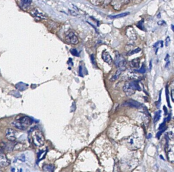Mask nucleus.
Instances as JSON below:
<instances>
[{
    "mask_svg": "<svg viewBox=\"0 0 174 172\" xmlns=\"http://www.w3.org/2000/svg\"><path fill=\"white\" fill-rule=\"evenodd\" d=\"M32 123L33 120L29 117L23 116L12 122V125L19 129L24 130L27 129L28 126L31 125Z\"/></svg>",
    "mask_w": 174,
    "mask_h": 172,
    "instance_id": "nucleus-1",
    "label": "nucleus"
},
{
    "mask_svg": "<svg viewBox=\"0 0 174 172\" xmlns=\"http://www.w3.org/2000/svg\"><path fill=\"white\" fill-rule=\"evenodd\" d=\"M31 138L33 143L35 146L40 147L44 146L45 143V138L43 133L39 130H34L31 133Z\"/></svg>",
    "mask_w": 174,
    "mask_h": 172,
    "instance_id": "nucleus-2",
    "label": "nucleus"
},
{
    "mask_svg": "<svg viewBox=\"0 0 174 172\" xmlns=\"http://www.w3.org/2000/svg\"><path fill=\"white\" fill-rule=\"evenodd\" d=\"M65 40L70 44H77L79 43V39L77 36L73 32H70L66 36Z\"/></svg>",
    "mask_w": 174,
    "mask_h": 172,
    "instance_id": "nucleus-3",
    "label": "nucleus"
},
{
    "mask_svg": "<svg viewBox=\"0 0 174 172\" xmlns=\"http://www.w3.org/2000/svg\"><path fill=\"white\" fill-rule=\"evenodd\" d=\"M16 133L15 130L11 129L8 128L5 132V136L7 140L11 142H14L16 140Z\"/></svg>",
    "mask_w": 174,
    "mask_h": 172,
    "instance_id": "nucleus-4",
    "label": "nucleus"
},
{
    "mask_svg": "<svg viewBox=\"0 0 174 172\" xmlns=\"http://www.w3.org/2000/svg\"><path fill=\"white\" fill-rule=\"evenodd\" d=\"M123 91L125 93L126 95L128 96H130L134 94L135 92L130 82H127L125 84L123 87Z\"/></svg>",
    "mask_w": 174,
    "mask_h": 172,
    "instance_id": "nucleus-5",
    "label": "nucleus"
},
{
    "mask_svg": "<svg viewBox=\"0 0 174 172\" xmlns=\"http://www.w3.org/2000/svg\"><path fill=\"white\" fill-rule=\"evenodd\" d=\"M10 164V161L8 159L5 154L0 151V167H6Z\"/></svg>",
    "mask_w": 174,
    "mask_h": 172,
    "instance_id": "nucleus-6",
    "label": "nucleus"
},
{
    "mask_svg": "<svg viewBox=\"0 0 174 172\" xmlns=\"http://www.w3.org/2000/svg\"><path fill=\"white\" fill-rule=\"evenodd\" d=\"M126 35L130 39L135 40L137 39L136 34L132 27H128L126 30Z\"/></svg>",
    "mask_w": 174,
    "mask_h": 172,
    "instance_id": "nucleus-7",
    "label": "nucleus"
},
{
    "mask_svg": "<svg viewBox=\"0 0 174 172\" xmlns=\"http://www.w3.org/2000/svg\"><path fill=\"white\" fill-rule=\"evenodd\" d=\"M123 105L129 107H134V108H137V109H139L140 107H142V105L140 103H139V102L136 101L135 100H132V99H130V100H128L124 102Z\"/></svg>",
    "mask_w": 174,
    "mask_h": 172,
    "instance_id": "nucleus-8",
    "label": "nucleus"
},
{
    "mask_svg": "<svg viewBox=\"0 0 174 172\" xmlns=\"http://www.w3.org/2000/svg\"><path fill=\"white\" fill-rule=\"evenodd\" d=\"M102 58L105 62L107 63L109 65H111L112 63V57L110 55L109 53L106 51H103Z\"/></svg>",
    "mask_w": 174,
    "mask_h": 172,
    "instance_id": "nucleus-9",
    "label": "nucleus"
},
{
    "mask_svg": "<svg viewBox=\"0 0 174 172\" xmlns=\"http://www.w3.org/2000/svg\"><path fill=\"white\" fill-rule=\"evenodd\" d=\"M33 16H36L37 17H40L41 19H44L45 18V15L44 13H42V12H40L39 11L38 9H35L33 10L32 13Z\"/></svg>",
    "mask_w": 174,
    "mask_h": 172,
    "instance_id": "nucleus-10",
    "label": "nucleus"
},
{
    "mask_svg": "<svg viewBox=\"0 0 174 172\" xmlns=\"http://www.w3.org/2000/svg\"><path fill=\"white\" fill-rule=\"evenodd\" d=\"M28 85L27 84H25L23 82H19L16 85V88L17 90L19 91H23L26 90L28 88Z\"/></svg>",
    "mask_w": 174,
    "mask_h": 172,
    "instance_id": "nucleus-11",
    "label": "nucleus"
},
{
    "mask_svg": "<svg viewBox=\"0 0 174 172\" xmlns=\"http://www.w3.org/2000/svg\"><path fill=\"white\" fill-rule=\"evenodd\" d=\"M31 2H32V0H21V7L24 9H26L30 6Z\"/></svg>",
    "mask_w": 174,
    "mask_h": 172,
    "instance_id": "nucleus-12",
    "label": "nucleus"
},
{
    "mask_svg": "<svg viewBox=\"0 0 174 172\" xmlns=\"http://www.w3.org/2000/svg\"><path fill=\"white\" fill-rule=\"evenodd\" d=\"M129 14H130V12H126L121 13V14L116 15H112V16L110 15V16H109V17L110 19H118V18H121V17H123L127 16Z\"/></svg>",
    "mask_w": 174,
    "mask_h": 172,
    "instance_id": "nucleus-13",
    "label": "nucleus"
},
{
    "mask_svg": "<svg viewBox=\"0 0 174 172\" xmlns=\"http://www.w3.org/2000/svg\"><path fill=\"white\" fill-rule=\"evenodd\" d=\"M140 59L139 58L135 59L130 62V65L132 67L138 68L139 67Z\"/></svg>",
    "mask_w": 174,
    "mask_h": 172,
    "instance_id": "nucleus-14",
    "label": "nucleus"
},
{
    "mask_svg": "<svg viewBox=\"0 0 174 172\" xmlns=\"http://www.w3.org/2000/svg\"><path fill=\"white\" fill-rule=\"evenodd\" d=\"M42 169L45 172H54L55 167L52 165H46L43 166Z\"/></svg>",
    "mask_w": 174,
    "mask_h": 172,
    "instance_id": "nucleus-15",
    "label": "nucleus"
},
{
    "mask_svg": "<svg viewBox=\"0 0 174 172\" xmlns=\"http://www.w3.org/2000/svg\"><path fill=\"white\" fill-rule=\"evenodd\" d=\"M122 72H123L122 70L120 69H118V70L116 71L115 75L112 77V78L110 79V81H116V79H118V77H119L120 75H121V73Z\"/></svg>",
    "mask_w": 174,
    "mask_h": 172,
    "instance_id": "nucleus-16",
    "label": "nucleus"
},
{
    "mask_svg": "<svg viewBox=\"0 0 174 172\" xmlns=\"http://www.w3.org/2000/svg\"><path fill=\"white\" fill-rule=\"evenodd\" d=\"M161 111L160 110H159L157 112H156L154 117L153 122L154 123H155L157 121L159 120L161 117Z\"/></svg>",
    "mask_w": 174,
    "mask_h": 172,
    "instance_id": "nucleus-17",
    "label": "nucleus"
},
{
    "mask_svg": "<svg viewBox=\"0 0 174 172\" xmlns=\"http://www.w3.org/2000/svg\"><path fill=\"white\" fill-rule=\"evenodd\" d=\"M165 95H166V98H167V100L168 107L170 108H171L172 107H171V105L170 101H169V91L167 85V86L165 87Z\"/></svg>",
    "mask_w": 174,
    "mask_h": 172,
    "instance_id": "nucleus-18",
    "label": "nucleus"
},
{
    "mask_svg": "<svg viewBox=\"0 0 174 172\" xmlns=\"http://www.w3.org/2000/svg\"><path fill=\"white\" fill-rule=\"evenodd\" d=\"M140 51H141V49L139 48V47H138L137 49H135L134 50H132V51H129L128 54H127V55H128V56H131V55H133L134 54L138 53Z\"/></svg>",
    "mask_w": 174,
    "mask_h": 172,
    "instance_id": "nucleus-19",
    "label": "nucleus"
},
{
    "mask_svg": "<svg viewBox=\"0 0 174 172\" xmlns=\"http://www.w3.org/2000/svg\"><path fill=\"white\" fill-rule=\"evenodd\" d=\"M166 129H167V127H166V128H165V127H164V128H162V129H160V131L157 133V134H156V137H157V138L158 139H159L161 135H162V133H163V132H165V130H166Z\"/></svg>",
    "mask_w": 174,
    "mask_h": 172,
    "instance_id": "nucleus-20",
    "label": "nucleus"
},
{
    "mask_svg": "<svg viewBox=\"0 0 174 172\" xmlns=\"http://www.w3.org/2000/svg\"><path fill=\"white\" fill-rule=\"evenodd\" d=\"M70 52H71V53L72 55H73L74 56H76V57H79V54H78V53L76 49H71L70 50Z\"/></svg>",
    "mask_w": 174,
    "mask_h": 172,
    "instance_id": "nucleus-21",
    "label": "nucleus"
},
{
    "mask_svg": "<svg viewBox=\"0 0 174 172\" xmlns=\"http://www.w3.org/2000/svg\"><path fill=\"white\" fill-rule=\"evenodd\" d=\"M144 25V20L142 19L141 21H139L138 23L137 26L139 29H141L142 30L144 31L145 30H144V25Z\"/></svg>",
    "mask_w": 174,
    "mask_h": 172,
    "instance_id": "nucleus-22",
    "label": "nucleus"
},
{
    "mask_svg": "<svg viewBox=\"0 0 174 172\" xmlns=\"http://www.w3.org/2000/svg\"><path fill=\"white\" fill-rule=\"evenodd\" d=\"M146 68H145V66H144V64L142 65V67L140 68V69L137 70V71L139 72V73H144L146 72Z\"/></svg>",
    "mask_w": 174,
    "mask_h": 172,
    "instance_id": "nucleus-23",
    "label": "nucleus"
},
{
    "mask_svg": "<svg viewBox=\"0 0 174 172\" xmlns=\"http://www.w3.org/2000/svg\"><path fill=\"white\" fill-rule=\"evenodd\" d=\"M91 63L93 64V66H97V64H96V62H95V57L94 55L92 54L91 56Z\"/></svg>",
    "mask_w": 174,
    "mask_h": 172,
    "instance_id": "nucleus-24",
    "label": "nucleus"
},
{
    "mask_svg": "<svg viewBox=\"0 0 174 172\" xmlns=\"http://www.w3.org/2000/svg\"><path fill=\"white\" fill-rule=\"evenodd\" d=\"M161 90L160 91V93H159V100L157 101V102H156V107H159V106H160V103H161Z\"/></svg>",
    "mask_w": 174,
    "mask_h": 172,
    "instance_id": "nucleus-25",
    "label": "nucleus"
},
{
    "mask_svg": "<svg viewBox=\"0 0 174 172\" xmlns=\"http://www.w3.org/2000/svg\"><path fill=\"white\" fill-rule=\"evenodd\" d=\"M165 124H166V119H165L163 123L160 124V126H159V129L160 130L161 129L164 128L165 126Z\"/></svg>",
    "mask_w": 174,
    "mask_h": 172,
    "instance_id": "nucleus-26",
    "label": "nucleus"
},
{
    "mask_svg": "<svg viewBox=\"0 0 174 172\" xmlns=\"http://www.w3.org/2000/svg\"><path fill=\"white\" fill-rule=\"evenodd\" d=\"M76 109V103L75 102H74L72 104V107H71V112H74L75 111Z\"/></svg>",
    "mask_w": 174,
    "mask_h": 172,
    "instance_id": "nucleus-27",
    "label": "nucleus"
},
{
    "mask_svg": "<svg viewBox=\"0 0 174 172\" xmlns=\"http://www.w3.org/2000/svg\"><path fill=\"white\" fill-rule=\"evenodd\" d=\"M79 76H80V77H83V72H82V67L81 65H80V66H79Z\"/></svg>",
    "mask_w": 174,
    "mask_h": 172,
    "instance_id": "nucleus-28",
    "label": "nucleus"
},
{
    "mask_svg": "<svg viewBox=\"0 0 174 172\" xmlns=\"http://www.w3.org/2000/svg\"><path fill=\"white\" fill-rule=\"evenodd\" d=\"M170 42H171L170 38H169V37H167V38L166 40H165V45H166L167 47H168V46L169 45Z\"/></svg>",
    "mask_w": 174,
    "mask_h": 172,
    "instance_id": "nucleus-29",
    "label": "nucleus"
},
{
    "mask_svg": "<svg viewBox=\"0 0 174 172\" xmlns=\"http://www.w3.org/2000/svg\"><path fill=\"white\" fill-rule=\"evenodd\" d=\"M163 110H164V112H165V115H167V108L166 107H165V105H164V106H163Z\"/></svg>",
    "mask_w": 174,
    "mask_h": 172,
    "instance_id": "nucleus-30",
    "label": "nucleus"
},
{
    "mask_svg": "<svg viewBox=\"0 0 174 172\" xmlns=\"http://www.w3.org/2000/svg\"><path fill=\"white\" fill-rule=\"evenodd\" d=\"M70 11L71 12V13L73 15H74V16H77V14L75 12V11H71V10H70Z\"/></svg>",
    "mask_w": 174,
    "mask_h": 172,
    "instance_id": "nucleus-31",
    "label": "nucleus"
},
{
    "mask_svg": "<svg viewBox=\"0 0 174 172\" xmlns=\"http://www.w3.org/2000/svg\"><path fill=\"white\" fill-rule=\"evenodd\" d=\"M21 159H20L21 161H25V156H24V155H21Z\"/></svg>",
    "mask_w": 174,
    "mask_h": 172,
    "instance_id": "nucleus-32",
    "label": "nucleus"
},
{
    "mask_svg": "<svg viewBox=\"0 0 174 172\" xmlns=\"http://www.w3.org/2000/svg\"><path fill=\"white\" fill-rule=\"evenodd\" d=\"M173 94H174V90H172V91H171V97H172V101H174Z\"/></svg>",
    "mask_w": 174,
    "mask_h": 172,
    "instance_id": "nucleus-33",
    "label": "nucleus"
},
{
    "mask_svg": "<svg viewBox=\"0 0 174 172\" xmlns=\"http://www.w3.org/2000/svg\"><path fill=\"white\" fill-rule=\"evenodd\" d=\"M169 54H167V56H166V57H165V61H169Z\"/></svg>",
    "mask_w": 174,
    "mask_h": 172,
    "instance_id": "nucleus-34",
    "label": "nucleus"
},
{
    "mask_svg": "<svg viewBox=\"0 0 174 172\" xmlns=\"http://www.w3.org/2000/svg\"><path fill=\"white\" fill-rule=\"evenodd\" d=\"M152 60L150 61V65H149V66H150V70H151V69H152Z\"/></svg>",
    "mask_w": 174,
    "mask_h": 172,
    "instance_id": "nucleus-35",
    "label": "nucleus"
},
{
    "mask_svg": "<svg viewBox=\"0 0 174 172\" xmlns=\"http://www.w3.org/2000/svg\"><path fill=\"white\" fill-rule=\"evenodd\" d=\"M163 23H165V21H160L158 22V24L159 25H163Z\"/></svg>",
    "mask_w": 174,
    "mask_h": 172,
    "instance_id": "nucleus-36",
    "label": "nucleus"
},
{
    "mask_svg": "<svg viewBox=\"0 0 174 172\" xmlns=\"http://www.w3.org/2000/svg\"><path fill=\"white\" fill-rule=\"evenodd\" d=\"M171 115L169 114V116L167 117V121L169 122V121H170V120H171Z\"/></svg>",
    "mask_w": 174,
    "mask_h": 172,
    "instance_id": "nucleus-37",
    "label": "nucleus"
},
{
    "mask_svg": "<svg viewBox=\"0 0 174 172\" xmlns=\"http://www.w3.org/2000/svg\"><path fill=\"white\" fill-rule=\"evenodd\" d=\"M152 137V135L151 133H149V134H148V137H147V138H148V139H151Z\"/></svg>",
    "mask_w": 174,
    "mask_h": 172,
    "instance_id": "nucleus-38",
    "label": "nucleus"
},
{
    "mask_svg": "<svg viewBox=\"0 0 174 172\" xmlns=\"http://www.w3.org/2000/svg\"><path fill=\"white\" fill-rule=\"evenodd\" d=\"M169 63H170V62H169V61H167V64L165 65V67H167L169 66Z\"/></svg>",
    "mask_w": 174,
    "mask_h": 172,
    "instance_id": "nucleus-39",
    "label": "nucleus"
},
{
    "mask_svg": "<svg viewBox=\"0 0 174 172\" xmlns=\"http://www.w3.org/2000/svg\"><path fill=\"white\" fill-rule=\"evenodd\" d=\"M171 26H172V30H173V31H174V25H171Z\"/></svg>",
    "mask_w": 174,
    "mask_h": 172,
    "instance_id": "nucleus-40",
    "label": "nucleus"
},
{
    "mask_svg": "<svg viewBox=\"0 0 174 172\" xmlns=\"http://www.w3.org/2000/svg\"><path fill=\"white\" fill-rule=\"evenodd\" d=\"M160 158H161V159H163V160H165V159H164V158H163V156H161V155H160Z\"/></svg>",
    "mask_w": 174,
    "mask_h": 172,
    "instance_id": "nucleus-41",
    "label": "nucleus"
}]
</instances>
